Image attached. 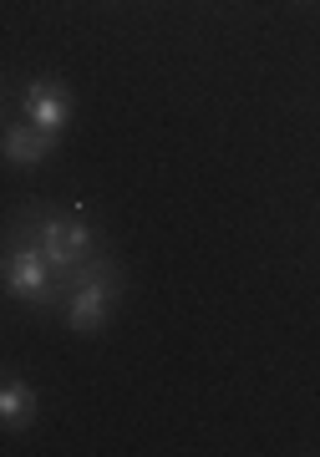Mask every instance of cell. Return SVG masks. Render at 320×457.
<instances>
[{"mask_svg": "<svg viewBox=\"0 0 320 457\" xmlns=\"http://www.w3.org/2000/svg\"><path fill=\"white\" fill-rule=\"evenodd\" d=\"M11 239L36 245L46 254V264L56 270V279H66L81 260H92V228H87V204H72V213L62 209H31L11 224Z\"/></svg>", "mask_w": 320, "mask_h": 457, "instance_id": "cell-1", "label": "cell"}, {"mask_svg": "<svg viewBox=\"0 0 320 457\" xmlns=\"http://www.w3.org/2000/svg\"><path fill=\"white\" fill-rule=\"evenodd\" d=\"M11 254H5V295L11 300H31V305H41L46 311L51 305V285H56V270L46 264V254L36 245H21V239H11Z\"/></svg>", "mask_w": 320, "mask_h": 457, "instance_id": "cell-2", "label": "cell"}, {"mask_svg": "<svg viewBox=\"0 0 320 457\" xmlns=\"http://www.w3.org/2000/svg\"><path fill=\"white\" fill-rule=\"evenodd\" d=\"M56 137H62V132H46V128H36V122H11L0 147H5V163L36 168V163H46L51 153H56Z\"/></svg>", "mask_w": 320, "mask_h": 457, "instance_id": "cell-3", "label": "cell"}, {"mask_svg": "<svg viewBox=\"0 0 320 457\" xmlns=\"http://www.w3.org/2000/svg\"><path fill=\"white\" fill-rule=\"evenodd\" d=\"M21 107H26V122H36V128H46V132H62L66 117H72V97L56 82H26Z\"/></svg>", "mask_w": 320, "mask_h": 457, "instance_id": "cell-4", "label": "cell"}, {"mask_svg": "<svg viewBox=\"0 0 320 457\" xmlns=\"http://www.w3.org/2000/svg\"><path fill=\"white\" fill-rule=\"evenodd\" d=\"M0 422L11 427V432H21V427L36 422V392L26 386V381H16V376L0 386Z\"/></svg>", "mask_w": 320, "mask_h": 457, "instance_id": "cell-5", "label": "cell"}]
</instances>
